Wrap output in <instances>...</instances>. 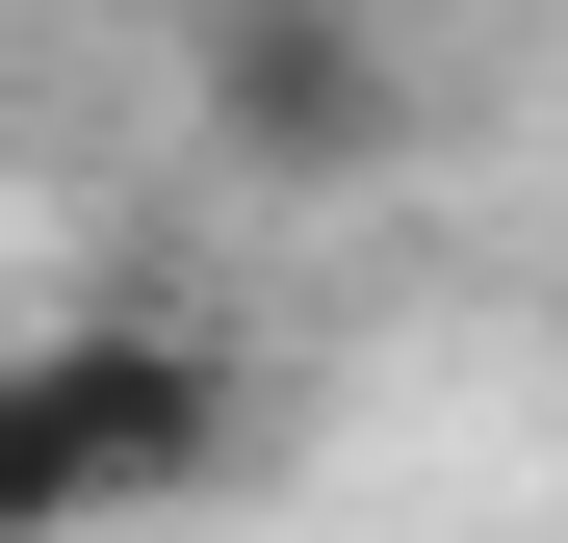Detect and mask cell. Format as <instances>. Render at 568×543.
<instances>
[{
  "label": "cell",
  "instance_id": "cell-3",
  "mask_svg": "<svg viewBox=\"0 0 568 543\" xmlns=\"http://www.w3.org/2000/svg\"><path fill=\"white\" fill-rule=\"evenodd\" d=\"M0 362H27V311H0Z\"/></svg>",
  "mask_w": 568,
  "mask_h": 543
},
{
  "label": "cell",
  "instance_id": "cell-2",
  "mask_svg": "<svg viewBox=\"0 0 568 543\" xmlns=\"http://www.w3.org/2000/svg\"><path fill=\"white\" fill-rule=\"evenodd\" d=\"M181 130L233 181H284V208H336V181L414 155V52L362 27V0H207V27H181Z\"/></svg>",
  "mask_w": 568,
  "mask_h": 543
},
{
  "label": "cell",
  "instance_id": "cell-1",
  "mask_svg": "<svg viewBox=\"0 0 568 543\" xmlns=\"http://www.w3.org/2000/svg\"><path fill=\"white\" fill-rule=\"evenodd\" d=\"M233 336L181 311H52L27 362H0V543H104V517H181L233 466Z\"/></svg>",
  "mask_w": 568,
  "mask_h": 543
}]
</instances>
